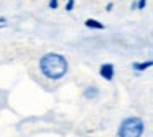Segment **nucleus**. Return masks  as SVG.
<instances>
[{
    "instance_id": "f257e3e1",
    "label": "nucleus",
    "mask_w": 153,
    "mask_h": 137,
    "mask_svg": "<svg viewBox=\"0 0 153 137\" xmlns=\"http://www.w3.org/2000/svg\"><path fill=\"white\" fill-rule=\"evenodd\" d=\"M68 60L63 55L58 53H46L40 60V70L43 73V76H46L48 79L58 81L61 78H64L68 74Z\"/></svg>"
},
{
    "instance_id": "f03ea898",
    "label": "nucleus",
    "mask_w": 153,
    "mask_h": 137,
    "mask_svg": "<svg viewBox=\"0 0 153 137\" xmlns=\"http://www.w3.org/2000/svg\"><path fill=\"white\" fill-rule=\"evenodd\" d=\"M145 130V122L140 117H127L120 124L119 137H142Z\"/></svg>"
},
{
    "instance_id": "7ed1b4c3",
    "label": "nucleus",
    "mask_w": 153,
    "mask_h": 137,
    "mask_svg": "<svg viewBox=\"0 0 153 137\" xmlns=\"http://www.w3.org/2000/svg\"><path fill=\"white\" fill-rule=\"evenodd\" d=\"M114 74H115V71H114V64L112 63H105V64L100 66V76H102L104 79L112 81L114 79Z\"/></svg>"
},
{
    "instance_id": "20e7f679",
    "label": "nucleus",
    "mask_w": 153,
    "mask_h": 137,
    "mask_svg": "<svg viewBox=\"0 0 153 137\" xmlns=\"http://www.w3.org/2000/svg\"><path fill=\"white\" fill-rule=\"evenodd\" d=\"M84 96L87 97V99H96V97H99V89L97 88H87L86 91H84Z\"/></svg>"
},
{
    "instance_id": "39448f33",
    "label": "nucleus",
    "mask_w": 153,
    "mask_h": 137,
    "mask_svg": "<svg viewBox=\"0 0 153 137\" xmlns=\"http://www.w3.org/2000/svg\"><path fill=\"white\" fill-rule=\"evenodd\" d=\"M152 60H148V61H143V63H135L133 64V70L135 71H145V70H148V68H152Z\"/></svg>"
},
{
    "instance_id": "423d86ee",
    "label": "nucleus",
    "mask_w": 153,
    "mask_h": 137,
    "mask_svg": "<svg viewBox=\"0 0 153 137\" xmlns=\"http://www.w3.org/2000/svg\"><path fill=\"white\" fill-rule=\"evenodd\" d=\"M86 27L87 28H96V30H104V25L100 23V22H97V20H92V18L86 20Z\"/></svg>"
},
{
    "instance_id": "0eeeda50",
    "label": "nucleus",
    "mask_w": 153,
    "mask_h": 137,
    "mask_svg": "<svg viewBox=\"0 0 153 137\" xmlns=\"http://www.w3.org/2000/svg\"><path fill=\"white\" fill-rule=\"evenodd\" d=\"M74 4H76L74 0H68V4H66V10H68V12H71V10L74 8Z\"/></svg>"
},
{
    "instance_id": "6e6552de",
    "label": "nucleus",
    "mask_w": 153,
    "mask_h": 137,
    "mask_svg": "<svg viewBox=\"0 0 153 137\" xmlns=\"http://www.w3.org/2000/svg\"><path fill=\"white\" fill-rule=\"evenodd\" d=\"M145 5H146V0H138V4L135 5L138 10H142V8H145Z\"/></svg>"
},
{
    "instance_id": "1a4fd4ad",
    "label": "nucleus",
    "mask_w": 153,
    "mask_h": 137,
    "mask_svg": "<svg viewBox=\"0 0 153 137\" xmlns=\"http://www.w3.org/2000/svg\"><path fill=\"white\" fill-rule=\"evenodd\" d=\"M50 8H58V0H50Z\"/></svg>"
}]
</instances>
